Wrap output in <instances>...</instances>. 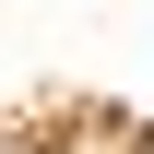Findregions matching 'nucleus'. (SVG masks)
<instances>
[{"label": "nucleus", "instance_id": "1", "mask_svg": "<svg viewBox=\"0 0 154 154\" xmlns=\"http://www.w3.org/2000/svg\"><path fill=\"white\" fill-rule=\"evenodd\" d=\"M0 154H24V142H0Z\"/></svg>", "mask_w": 154, "mask_h": 154}]
</instances>
